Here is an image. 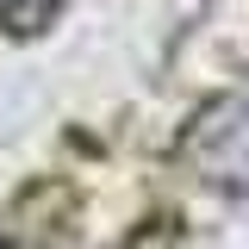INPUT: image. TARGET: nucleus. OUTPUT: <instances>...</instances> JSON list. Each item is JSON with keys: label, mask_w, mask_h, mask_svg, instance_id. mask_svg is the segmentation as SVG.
I'll use <instances>...</instances> for the list:
<instances>
[{"label": "nucleus", "mask_w": 249, "mask_h": 249, "mask_svg": "<svg viewBox=\"0 0 249 249\" xmlns=\"http://www.w3.org/2000/svg\"><path fill=\"white\" fill-rule=\"evenodd\" d=\"M50 0H0V19H19V13H44Z\"/></svg>", "instance_id": "nucleus-1"}]
</instances>
